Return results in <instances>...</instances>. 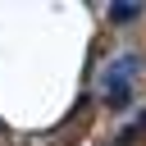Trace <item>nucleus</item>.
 <instances>
[{"mask_svg": "<svg viewBox=\"0 0 146 146\" xmlns=\"http://www.w3.org/2000/svg\"><path fill=\"white\" fill-rule=\"evenodd\" d=\"M141 18V5H110V23H132Z\"/></svg>", "mask_w": 146, "mask_h": 146, "instance_id": "1", "label": "nucleus"}]
</instances>
